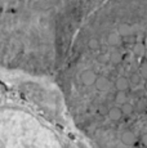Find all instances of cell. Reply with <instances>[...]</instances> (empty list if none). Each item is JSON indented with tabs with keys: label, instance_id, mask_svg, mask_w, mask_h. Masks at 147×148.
<instances>
[{
	"label": "cell",
	"instance_id": "cell-1",
	"mask_svg": "<svg viewBox=\"0 0 147 148\" xmlns=\"http://www.w3.org/2000/svg\"><path fill=\"white\" fill-rule=\"evenodd\" d=\"M0 148H56V144L30 113L14 107H0Z\"/></svg>",
	"mask_w": 147,
	"mask_h": 148
},
{
	"label": "cell",
	"instance_id": "cell-2",
	"mask_svg": "<svg viewBox=\"0 0 147 148\" xmlns=\"http://www.w3.org/2000/svg\"><path fill=\"white\" fill-rule=\"evenodd\" d=\"M95 80H97V75L94 73V71L92 70H85L81 72L80 75V81L83 82L85 86H90V85H94Z\"/></svg>",
	"mask_w": 147,
	"mask_h": 148
},
{
	"label": "cell",
	"instance_id": "cell-3",
	"mask_svg": "<svg viewBox=\"0 0 147 148\" xmlns=\"http://www.w3.org/2000/svg\"><path fill=\"white\" fill-rule=\"evenodd\" d=\"M135 140H137V136H135L134 133L124 132L123 134H121V142H123V144H125V146H133V144L135 143Z\"/></svg>",
	"mask_w": 147,
	"mask_h": 148
},
{
	"label": "cell",
	"instance_id": "cell-4",
	"mask_svg": "<svg viewBox=\"0 0 147 148\" xmlns=\"http://www.w3.org/2000/svg\"><path fill=\"white\" fill-rule=\"evenodd\" d=\"M95 88H97L98 90H101V92H103V90H107L110 86V81L107 77H104V76H100V77H97V80L94 82Z\"/></svg>",
	"mask_w": 147,
	"mask_h": 148
},
{
	"label": "cell",
	"instance_id": "cell-5",
	"mask_svg": "<svg viewBox=\"0 0 147 148\" xmlns=\"http://www.w3.org/2000/svg\"><path fill=\"white\" fill-rule=\"evenodd\" d=\"M115 88L117 89V92H125L129 88V80L124 76L121 77H117V80L115 81Z\"/></svg>",
	"mask_w": 147,
	"mask_h": 148
},
{
	"label": "cell",
	"instance_id": "cell-6",
	"mask_svg": "<svg viewBox=\"0 0 147 148\" xmlns=\"http://www.w3.org/2000/svg\"><path fill=\"white\" fill-rule=\"evenodd\" d=\"M107 115H109V119L112 121H119L121 119V116H123V113H121V110L119 107H112L109 110V112H107Z\"/></svg>",
	"mask_w": 147,
	"mask_h": 148
},
{
	"label": "cell",
	"instance_id": "cell-7",
	"mask_svg": "<svg viewBox=\"0 0 147 148\" xmlns=\"http://www.w3.org/2000/svg\"><path fill=\"white\" fill-rule=\"evenodd\" d=\"M117 34L120 38H125V36L132 35V27L128 23H121L117 27Z\"/></svg>",
	"mask_w": 147,
	"mask_h": 148
},
{
	"label": "cell",
	"instance_id": "cell-8",
	"mask_svg": "<svg viewBox=\"0 0 147 148\" xmlns=\"http://www.w3.org/2000/svg\"><path fill=\"white\" fill-rule=\"evenodd\" d=\"M107 42L110 45H112V47H116V45H119L121 42V38L119 36L117 32H111L107 36Z\"/></svg>",
	"mask_w": 147,
	"mask_h": 148
},
{
	"label": "cell",
	"instance_id": "cell-9",
	"mask_svg": "<svg viewBox=\"0 0 147 148\" xmlns=\"http://www.w3.org/2000/svg\"><path fill=\"white\" fill-rule=\"evenodd\" d=\"M126 98H128V97H126V94L124 92H117L116 95H115V102H116L117 104L123 106V104L126 103Z\"/></svg>",
	"mask_w": 147,
	"mask_h": 148
},
{
	"label": "cell",
	"instance_id": "cell-10",
	"mask_svg": "<svg viewBox=\"0 0 147 148\" xmlns=\"http://www.w3.org/2000/svg\"><path fill=\"white\" fill-rule=\"evenodd\" d=\"M110 62L114 64H117L121 62V54L116 52V50H114V52H111V54H110Z\"/></svg>",
	"mask_w": 147,
	"mask_h": 148
},
{
	"label": "cell",
	"instance_id": "cell-11",
	"mask_svg": "<svg viewBox=\"0 0 147 148\" xmlns=\"http://www.w3.org/2000/svg\"><path fill=\"white\" fill-rule=\"evenodd\" d=\"M120 110H121V113H123V115H132V113L134 112V107H133L131 103L123 104Z\"/></svg>",
	"mask_w": 147,
	"mask_h": 148
},
{
	"label": "cell",
	"instance_id": "cell-12",
	"mask_svg": "<svg viewBox=\"0 0 147 148\" xmlns=\"http://www.w3.org/2000/svg\"><path fill=\"white\" fill-rule=\"evenodd\" d=\"M145 47H143V44H141V42H137V44H134V47H133V52H134L137 56H141V54H145Z\"/></svg>",
	"mask_w": 147,
	"mask_h": 148
},
{
	"label": "cell",
	"instance_id": "cell-13",
	"mask_svg": "<svg viewBox=\"0 0 147 148\" xmlns=\"http://www.w3.org/2000/svg\"><path fill=\"white\" fill-rule=\"evenodd\" d=\"M88 48L90 50H97L98 48H100V41L97 40V39H89V41H88Z\"/></svg>",
	"mask_w": 147,
	"mask_h": 148
},
{
	"label": "cell",
	"instance_id": "cell-14",
	"mask_svg": "<svg viewBox=\"0 0 147 148\" xmlns=\"http://www.w3.org/2000/svg\"><path fill=\"white\" fill-rule=\"evenodd\" d=\"M129 82H132L133 85H139L141 82V76L138 73H132L131 79H129Z\"/></svg>",
	"mask_w": 147,
	"mask_h": 148
},
{
	"label": "cell",
	"instance_id": "cell-15",
	"mask_svg": "<svg viewBox=\"0 0 147 148\" xmlns=\"http://www.w3.org/2000/svg\"><path fill=\"white\" fill-rule=\"evenodd\" d=\"M139 76L147 80V62H146V63H143V64H141V67H139Z\"/></svg>",
	"mask_w": 147,
	"mask_h": 148
},
{
	"label": "cell",
	"instance_id": "cell-16",
	"mask_svg": "<svg viewBox=\"0 0 147 148\" xmlns=\"http://www.w3.org/2000/svg\"><path fill=\"white\" fill-rule=\"evenodd\" d=\"M146 107H147V102L146 101H139L137 103V107H135V108H137L138 112H142V111L146 110Z\"/></svg>",
	"mask_w": 147,
	"mask_h": 148
},
{
	"label": "cell",
	"instance_id": "cell-17",
	"mask_svg": "<svg viewBox=\"0 0 147 148\" xmlns=\"http://www.w3.org/2000/svg\"><path fill=\"white\" fill-rule=\"evenodd\" d=\"M141 143H142L145 147H147V133L141 136Z\"/></svg>",
	"mask_w": 147,
	"mask_h": 148
},
{
	"label": "cell",
	"instance_id": "cell-18",
	"mask_svg": "<svg viewBox=\"0 0 147 148\" xmlns=\"http://www.w3.org/2000/svg\"><path fill=\"white\" fill-rule=\"evenodd\" d=\"M98 61H100L101 63H106V56H103V54L102 56H100L98 57Z\"/></svg>",
	"mask_w": 147,
	"mask_h": 148
},
{
	"label": "cell",
	"instance_id": "cell-19",
	"mask_svg": "<svg viewBox=\"0 0 147 148\" xmlns=\"http://www.w3.org/2000/svg\"><path fill=\"white\" fill-rule=\"evenodd\" d=\"M143 57H145V59H146V61H147V49L145 50V54H143Z\"/></svg>",
	"mask_w": 147,
	"mask_h": 148
},
{
	"label": "cell",
	"instance_id": "cell-20",
	"mask_svg": "<svg viewBox=\"0 0 147 148\" xmlns=\"http://www.w3.org/2000/svg\"><path fill=\"white\" fill-rule=\"evenodd\" d=\"M3 5H4V3H0V9L3 8Z\"/></svg>",
	"mask_w": 147,
	"mask_h": 148
},
{
	"label": "cell",
	"instance_id": "cell-21",
	"mask_svg": "<svg viewBox=\"0 0 147 148\" xmlns=\"http://www.w3.org/2000/svg\"><path fill=\"white\" fill-rule=\"evenodd\" d=\"M145 88H146V90H147V80H146V84H145Z\"/></svg>",
	"mask_w": 147,
	"mask_h": 148
}]
</instances>
